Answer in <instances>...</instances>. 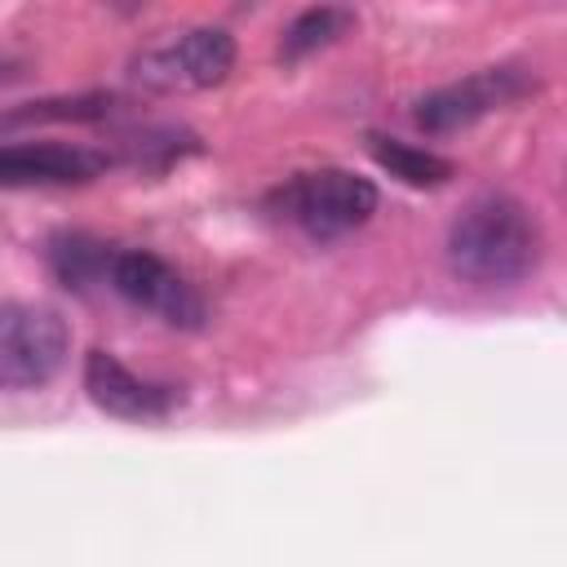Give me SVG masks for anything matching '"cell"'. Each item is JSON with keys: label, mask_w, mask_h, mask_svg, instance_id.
<instances>
[{"label": "cell", "mask_w": 567, "mask_h": 567, "mask_svg": "<svg viewBox=\"0 0 567 567\" xmlns=\"http://www.w3.org/2000/svg\"><path fill=\"white\" fill-rule=\"evenodd\" d=\"M447 266L478 288H509L540 261V226L514 195H478L447 226Z\"/></svg>", "instance_id": "6da1fadb"}, {"label": "cell", "mask_w": 567, "mask_h": 567, "mask_svg": "<svg viewBox=\"0 0 567 567\" xmlns=\"http://www.w3.org/2000/svg\"><path fill=\"white\" fill-rule=\"evenodd\" d=\"M270 213L310 239H341L377 213V186L350 168H310L270 190Z\"/></svg>", "instance_id": "7a4b0ae2"}, {"label": "cell", "mask_w": 567, "mask_h": 567, "mask_svg": "<svg viewBox=\"0 0 567 567\" xmlns=\"http://www.w3.org/2000/svg\"><path fill=\"white\" fill-rule=\"evenodd\" d=\"M71 354V328L35 301H0V390L49 385Z\"/></svg>", "instance_id": "3957f363"}, {"label": "cell", "mask_w": 567, "mask_h": 567, "mask_svg": "<svg viewBox=\"0 0 567 567\" xmlns=\"http://www.w3.org/2000/svg\"><path fill=\"white\" fill-rule=\"evenodd\" d=\"M115 297H124L128 306L155 315L159 323L168 328H204L208 310H204V297L195 292V284L173 270L164 257L146 252V248H115L111 244V257H106V284Z\"/></svg>", "instance_id": "277c9868"}, {"label": "cell", "mask_w": 567, "mask_h": 567, "mask_svg": "<svg viewBox=\"0 0 567 567\" xmlns=\"http://www.w3.org/2000/svg\"><path fill=\"white\" fill-rule=\"evenodd\" d=\"M235 66V40L221 27H190L173 31L155 44H146L133 58V75L146 89L159 93H186V89H213Z\"/></svg>", "instance_id": "5b68a950"}, {"label": "cell", "mask_w": 567, "mask_h": 567, "mask_svg": "<svg viewBox=\"0 0 567 567\" xmlns=\"http://www.w3.org/2000/svg\"><path fill=\"white\" fill-rule=\"evenodd\" d=\"M532 89H536V75H527V66H483V71H470V75L416 97L412 120L425 133H456L501 106H514Z\"/></svg>", "instance_id": "8992f818"}, {"label": "cell", "mask_w": 567, "mask_h": 567, "mask_svg": "<svg viewBox=\"0 0 567 567\" xmlns=\"http://www.w3.org/2000/svg\"><path fill=\"white\" fill-rule=\"evenodd\" d=\"M84 390L106 416H120V421H164L182 403L177 385L133 372L111 350H93L84 359Z\"/></svg>", "instance_id": "52a82bcc"}, {"label": "cell", "mask_w": 567, "mask_h": 567, "mask_svg": "<svg viewBox=\"0 0 567 567\" xmlns=\"http://www.w3.org/2000/svg\"><path fill=\"white\" fill-rule=\"evenodd\" d=\"M111 159L71 146V142H4L0 146V190H35V186H80L93 182Z\"/></svg>", "instance_id": "ba28073f"}, {"label": "cell", "mask_w": 567, "mask_h": 567, "mask_svg": "<svg viewBox=\"0 0 567 567\" xmlns=\"http://www.w3.org/2000/svg\"><path fill=\"white\" fill-rule=\"evenodd\" d=\"M350 27H354V9H341V4H310V9H301V13L284 27V35H279V58H284V62H301V58H310V53L337 44Z\"/></svg>", "instance_id": "9c48e42d"}, {"label": "cell", "mask_w": 567, "mask_h": 567, "mask_svg": "<svg viewBox=\"0 0 567 567\" xmlns=\"http://www.w3.org/2000/svg\"><path fill=\"white\" fill-rule=\"evenodd\" d=\"M368 151L403 186H443L452 177V159H443L434 151H421V146H408L399 137H385V133H372L368 137Z\"/></svg>", "instance_id": "30bf717a"}, {"label": "cell", "mask_w": 567, "mask_h": 567, "mask_svg": "<svg viewBox=\"0 0 567 567\" xmlns=\"http://www.w3.org/2000/svg\"><path fill=\"white\" fill-rule=\"evenodd\" d=\"M106 257H111V244L89 239V235H62L49 248V261H53L58 279L66 288H80V292L89 284H106Z\"/></svg>", "instance_id": "8fae6325"}]
</instances>
